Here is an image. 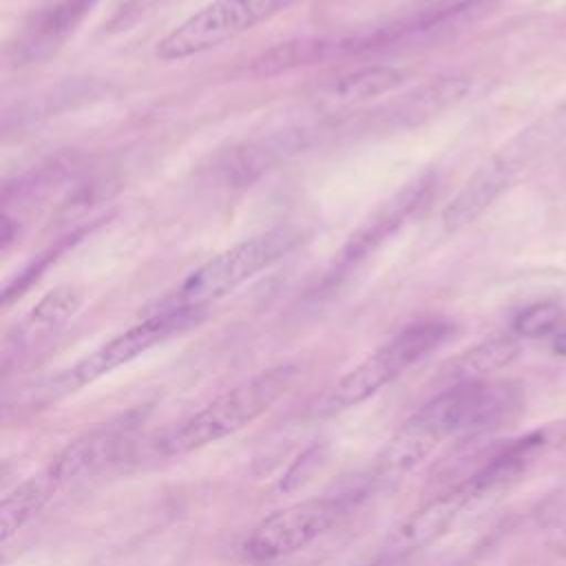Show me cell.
Returning a JSON list of instances; mask_svg holds the SVG:
<instances>
[{
    "instance_id": "ba28073f",
    "label": "cell",
    "mask_w": 566,
    "mask_h": 566,
    "mask_svg": "<svg viewBox=\"0 0 566 566\" xmlns=\"http://www.w3.org/2000/svg\"><path fill=\"white\" fill-rule=\"evenodd\" d=\"M95 462L82 440H73L38 473L29 475L0 504V539L7 542L22 531L49 502L73 480L93 473Z\"/></svg>"
},
{
    "instance_id": "7c38bea8",
    "label": "cell",
    "mask_w": 566,
    "mask_h": 566,
    "mask_svg": "<svg viewBox=\"0 0 566 566\" xmlns=\"http://www.w3.org/2000/svg\"><path fill=\"white\" fill-rule=\"evenodd\" d=\"M433 188V179L429 175H422L407 186H402L391 199H387L343 245L336 270L345 272L358 261H363L369 252H374L385 239H389L422 203H427Z\"/></svg>"
},
{
    "instance_id": "9c48e42d",
    "label": "cell",
    "mask_w": 566,
    "mask_h": 566,
    "mask_svg": "<svg viewBox=\"0 0 566 566\" xmlns=\"http://www.w3.org/2000/svg\"><path fill=\"white\" fill-rule=\"evenodd\" d=\"M546 133L548 130L544 128H539V133L526 130L506 150L480 166L475 175L464 184V188L447 203L442 212L444 230H460L480 217L509 188L515 172L531 157V153L539 150V142H544Z\"/></svg>"
},
{
    "instance_id": "30bf717a",
    "label": "cell",
    "mask_w": 566,
    "mask_h": 566,
    "mask_svg": "<svg viewBox=\"0 0 566 566\" xmlns=\"http://www.w3.org/2000/svg\"><path fill=\"white\" fill-rule=\"evenodd\" d=\"M484 491L478 486V482L469 475L449 491L440 493L438 497L429 500L424 506L413 511L402 524L394 528V533L387 537L385 555L387 557H407L413 555L427 546H431L436 539H440L451 524L475 502H480Z\"/></svg>"
},
{
    "instance_id": "5b68a950",
    "label": "cell",
    "mask_w": 566,
    "mask_h": 566,
    "mask_svg": "<svg viewBox=\"0 0 566 566\" xmlns=\"http://www.w3.org/2000/svg\"><path fill=\"white\" fill-rule=\"evenodd\" d=\"M296 0H214L168 31L155 46L161 62L210 51L285 11Z\"/></svg>"
},
{
    "instance_id": "4fadbf2b",
    "label": "cell",
    "mask_w": 566,
    "mask_h": 566,
    "mask_svg": "<svg viewBox=\"0 0 566 566\" xmlns=\"http://www.w3.org/2000/svg\"><path fill=\"white\" fill-rule=\"evenodd\" d=\"M84 296L73 285H57L46 292L15 325L4 347V363L11 356H22L51 338L66 321H71L82 307Z\"/></svg>"
},
{
    "instance_id": "e0dca14e",
    "label": "cell",
    "mask_w": 566,
    "mask_h": 566,
    "mask_svg": "<svg viewBox=\"0 0 566 566\" xmlns=\"http://www.w3.org/2000/svg\"><path fill=\"white\" fill-rule=\"evenodd\" d=\"M564 327H566V314L557 303H551V301L528 305L513 318V332L524 338L557 336Z\"/></svg>"
},
{
    "instance_id": "2e32d148",
    "label": "cell",
    "mask_w": 566,
    "mask_h": 566,
    "mask_svg": "<svg viewBox=\"0 0 566 566\" xmlns=\"http://www.w3.org/2000/svg\"><path fill=\"white\" fill-rule=\"evenodd\" d=\"M520 354V340L509 334L491 336L453 360L447 363L442 369V378L451 385H462V382H475V380H486L491 374L500 371L506 367L511 360H515Z\"/></svg>"
},
{
    "instance_id": "ac0fdd59",
    "label": "cell",
    "mask_w": 566,
    "mask_h": 566,
    "mask_svg": "<svg viewBox=\"0 0 566 566\" xmlns=\"http://www.w3.org/2000/svg\"><path fill=\"white\" fill-rule=\"evenodd\" d=\"M113 181L111 179H88L86 184L77 186V190L60 206L57 210V223L71 221L77 214H84L88 208H93L99 199L108 197Z\"/></svg>"
},
{
    "instance_id": "8992f818",
    "label": "cell",
    "mask_w": 566,
    "mask_h": 566,
    "mask_svg": "<svg viewBox=\"0 0 566 566\" xmlns=\"http://www.w3.org/2000/svg\"><path fill=\"white\" fill-rule=\"evenodd\" d=\"M424 407L447 438H473L513 422L524 411V389L513 380H475L451 385Z\"/></svg>"
},
{
    "instance_id": "3957f363",
    "label": "cell",
    "mask_w": 566,
    "mask_h": 566,
    "mask_svg": "<svg viewBox=\"0 0 566 566\" xmlns=\"http://www.w3.org/2000/svg\"><path fill=\"white\" fill-rule=\"evenodd\" d=\"M301 243V232L290 228L270 230L234 243L199 265L175 292H170L159 307L203 310L234 292L239 285L256 276L261 270L274 265Z\"/></svg>"
},
{
    "instance_id": "52a82bcc",
    "label": "cell",
    "mask_w": 566,
    "mask_h": 566,
    "mask_svg": "<svg viewBox=\"0 0 566 566\" xmlns=\"http://www.w3.org/2000/svg\"><path fill=\"white\" fill-rule=\"evenodd\" d=\"M347 513L343 497H312L274 511L254 526L245 553L256 562L287 557L325 535Z\"/></svg>"
},
{
    "instance_id": "6da1fadb",
    "label": "cell",
    "mask_w": 566,
    "mask_h": 566,
    "mask_svg": "<svg viewBox=\"0 0 566 566\" xmlns=\"http://www.w3.org/2000/svg\"><path fill=\"white\" fill-rule=\"evenodd\" d=\"M296 376L298 367L285 363L241 380L188 420L170 427L157 440V451L161 455H184L243 429L287 394Z\"/></svg>"
},
{
    "instance_id": "5bb4252c",
    "label": "cell",
    "mask_w": 566,
    "mask_h": 566,
    "mask_svg": "<svg viewBox=\"0 0 566 566\" xmlns=\"http://www.w3.org/2000/svg\"><path fill=\"white\" fill-rule=\"evenodd\" d=\"M97 0H57L44 9L22 33L15 51L22 60H38L55 51L91 13Z\"/></svg>"
},
{
    "instance_id": "277c9868",
    "label": "cell",
    "mask_w": 566,
    "mask_h": 566,
    "mask_svg": "<svg viewBox=\"0 0 566 566\" xmlns=\"http://www.w3.org/2000/svg\"><path fill=\"white\" fill-rule=\"evenodd\" d=\"M203 316V310H181V307H157L144 321L135 323L133 327L124 329L122 334L113 336L95 352L77 360L71 369L62 371L53 378L49 387L51 398L66 396L111 371L130 363L133 358L142 356L150 347L159 345L161 340L197 325Z\"/></svg>"
},
{
    "instance_id": "7a4b0ae2",
    "label": "cell",
    "mask_w": 566,
    "mask_h": 566,
    "mask_svg": "<svg viewBox=\"0 0 566 566\" xmlns=\"http://www.w3.org/2000/svg\"><path fill=\"white\" fill-rule=\"evenodd\" d=\"M453 332L455 325L444 318H422L402 327L329 389L323 411L334 413L365 402L416 363L431 356L453 336Z\"/></svg>"
},
{
    "instance_id": "ffe728a7",
    "label": "cell",
    "mask_w": 566,
    "mask_h": 566,
    "mask_svg": "<svg viewBox=\"0 0 566 566\" xmlns=\"http://www.w3.org/2000/svg\"><path fill=\"white\" fill-rule=\"evenodd\" d=\"M553 340H555V352L566 356V327L557 336H553Z\"/></svg>"
},
{
    "instance_id": "d6986e66",
    "label": "cell",
    "mask_w": 566,
    "mask_h": 566,
    "mask_svg": "<svg viewBox=\"0 0 566 566\" xmlns=\"http://www.w3.org/2000/svg\"><path fill=\"white\" fill-rule=\"evenodd\" d=\"M321 458V447H310L303 455H298V460L290 467V471L283 475V480H281V484H279V489H283V491H292V489H296L303 480H305V475H307V467H314L316 464V460Z\"/></svg>"
},
{
    "instance_id": "9a60e30c",
    "label": "cell",
    "mask_w": 566,
    "mask_h": 566,
    "mask_svg": "<svg viewBox=\"0 0 566 566\" xmlns=\"http://www.w3.org/2000/svg\"><path fill=\"white\" fill-rule=\"evenodd\" d=\"M405 80H407V73L391 64L363 66L323 84L316 91V97L325 104L347 106V104H358V102H367L371 97L391 93Z\"/></svg>"
},
{
    "instance_id": "8fae6325",
    "label": "cell",
    "mask_w": 566,
    "mask_h": 566,
    "mask_svg": "<svg viewBox=\"0 0 566 566\" xmlns=\"http://www.w3.org/2000/svg\"><path fill=\"white\" fill-rule=\"evenodd\" d=\"M442 440H447L442 424L422 405L411 418L400 424V429L376 455L367 475L369 486L380 491L394 489L416 467H420Z\"/></svg>"
}]
</instances>
